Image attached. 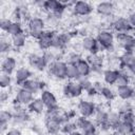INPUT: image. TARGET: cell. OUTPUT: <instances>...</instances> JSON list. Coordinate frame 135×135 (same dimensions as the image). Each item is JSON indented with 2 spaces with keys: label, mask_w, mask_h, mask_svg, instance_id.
I'll use <instances>...</instances> for the list:
<instances>
[{
  "label": "cell",
  "mask_w": 135,
  "mask_h": 135,
  "mask_svg": "<svg viewBox=\"0 0 135 135\" xmlns=\"http://www.w3.org/2000/svg\"><path fill=\"white\" fill-rule=\"evenodd\" d=\"M45 32V20L40 17H32L26 22V33L34 39H38Z\"/></svg>",
  "instance_id": "6da1fadb"
},
{
  "label": "cell",
  "mask_w": 135,
  "mask_h": 135,
  "mask_svg": "<svg viewBox=\"0 0 135 135\" xmlns=\"http://www.w3.org/2000/svg\"><path fill=\"white\" fill-rule=\"evenodd\" d=\"M75 122L77 126V130L80 131L83 135H99L97 126L89 118L78 116L75 119Z\"/></svg>",
  "instance_id": "7a4b0ae2"
},
{
  "label": "cell",
  "mask_w": 135,
  "mask_h": 135,
  "mask_svg": "<svg viewBox=\"0 0 135 135\" xmlns=\"http://www.w3.org/2000/svg\"><path fill=\"white\" fill-rule=\"evenodd\" d=\"M68 7L62 3V1H57V0H46L43 3L42 9L45 11L47 14H52L58 19L63 15Z\"/></svg>",
  "instance_id": "3957f363"
},
{
  "label": "cell",
  "mask_w": 135,
  "mask_h": 135,
  "mask_svg": "<svg viewBox=\"0 0 135 135\" xmlns=\"http://www.w3.org/2000/svg\"><path fill=\"white\" fill-rule=\"evenodd\" d=\"M66 66H68V63L65 61L58 59V60H55L54 62H52L51 64H49L47 70H49V73L55 79L63 80V79H66V77H65Z\"/></svg>",
  "instance_id": "277c9868"
},
{
  "label": "cell",
  "mask_w": 135,
  "mask_h": 135,
  "mask_svg": "<svg viewBox=\"0 0 135 135\" xmlns=\"http://www.w3.org/2000/svg\"><path fill=\"white\" fill-rule=\"evenodd\" d=\"M98 43L104 51H112L115 44V36L112 31L109 30H103L100 31L96 37Z\"/></svg>",
  "instance_id": "5b68a950"
},
{
  "label": "cell",
  "mask_w": 135,
  "mask_h": 135,
  "mask_svg": "<svg viewBox=\"0 0 135 135\" xmlns=\"http://www.w3.org/2000/svg\"><path fill=\"white\" fill-rule=\"evenodd\" d=\"M62 93L66 98H78L83 94V90L77 80H69L62 89Z\"/></svg>",
  "instance_id": "8992f818"
},
{
  "label": "cell",
  "mask_w": 135,
  "mask_h": 135,
  "mask_svg": "<svg viewBox=\"0 0 135 135\" xmlns=\"http://www.w3.org/2000/svg\"><path fill=\"white\" fill-rule=\"evenodd\" d=\"M115 41L124 52H135V38L130 34H116Z\"/></svg>",
  "instance_id": "52a82bcc"
},
{
  "label": "cell",
  "mask_w": 135,
  "mask_h": 135,
  "mask_svg": "<svg viewBox=\"0 0 135 135\" xmlns=\"http://www.w3.org/2000/svg\"><path fill=\"white\" fill-rule=\"evenodd\" d=\"M71 40V34L70 33H58L53 31L52 34V49H55L57 51H62L69 41Z\"/></svg>",
  "instance_id": "ba28073f"
},
{
  "label": "cell",
  "mask_w": 135,
  "mask_h": 135,
  "mask_svg": "<svg viewBox=\"0 0 135 135\" xmlns=\"http://www.w3.org/2000/svg\"><path fill=\"white\" fill-rule=\"evenodd\" d=\"M81 49L89 52V54H95V53H101L104 50L100 46L98 43L96 37L93 36H85L81 40Z\"/></svg>",
  "instance_id": "9c48e42d"
},
{
  "label": "cell",
  "mask_w": 135,
  "mask_h": 135,
  "mask_svg": "<svg viewBox=\"0 0 135 135\" xmlns=\"http://www.w3.org/2000/svg\"><path fill=\"white\" fill-rule=\"evenodd\" d=\"M97 105L91 100H80L77 104V113L81 117H93L96 112Z\"/></svg>",
  "instance_id": "30bf717a"
},
{
  "label": "cell",
  "mask_w": 135,
  "mask_h": 135,
  "mask_svg": "<svg viewBox=\"0 0 135 135\" xmlns=\"http://www.w3.org/2000/svg\"><path fill=\"white\" fill-rule=\"evenodd\" d=\"M27 62L31 68H33L34 70H36L38 72H42L49 66V63L46 62L43 55H38L36 53H32L28 55Z\"/></svg>",
  "instance_id": "8fae6325"
},
{
  "label": "cell",
  "mask_w": 135,
  "mask_h": 135,
  "mask_svg": "<svg viewBox=\"0 0 135 135\" xmlns=\"http://www.w3.org/2000/svg\"><path fill=\"white\" fill-rule=\"evenodd\" d=\"M111 25H112V28L116 32V34H130L133 28L129 23L128 19L124 17L115 18L112 21Z\"/></svg>",
  "instance_id": "7c38bea8"
},
{
  "label": "cell",
  "mask_w": 135,
  "mask_h": 135,
  "mask_svg": "<svg viewBox=\"0 0 135 135\" xmlns=\"http://www.w3.org/2000/svg\"><path fill=\"white\" fill-rule=\"evenodd\" d=\"M35 95L33 94V93H31L30 91H27V90H25L24 88H22V86H20L17 91H16V94H15V102H17V103H19V104H21V105H28L32 101H33V99L35 98L34 97Z\"/></svg>",
  "instance_id": "4fadbf2b"
},
{
  "label": "cell",
  "mask_w": 135,
  "mask_h": 135,
  "mask_svg": "<svg viewBox=\"0 0 135 135\" xmlns=\"http://www.w3.org/2000/svg\"><path fill=\"white\" fill-rule=\"evenodd\" d=\"M85 59L90 63V65L92 68V74L93 73H101V69H102V65H103L104 57L100 53L89 54Z\"/></svg>",
  "instance_id": "5bb4252c"
},
{
  "label": "cell",
  "mask_w": 135,
  "mask_h": 135,
  "mask_svg": "<svg viewBox=\"0 0 135 135\" xmlns=\"http://www.w3.org/2000/svg\"><path fill=\"white\" fill-rule=\"evenodd\" d=\"M21 86L24 88L25 90L30 91L34 95H36L38 93H41L43 90H45V82L41 81V80H38V79L31 78L27 81H25Z\"/></svg>",
  "instance_id": "9a60e30c"
},
{
  "label": "cell",
  "mask_w": 135,
  "mask_h": 135,
  "mask_svg": "<svg viewBox=\"0 0 135 135\" xmlns=\"http://www.w3.org/2000/svg\"><path fill=\"white\" fill-rule=\"evenodd\" d=\"M73 13L76 16H89L93 12V6L86 1H76L72 7Z\"/></svg>",
  "instance_id": "2e32d148"
},
{
  "label": "cell",
  "mask_w": 135,
  "mask_h": 135,
  "mask_svg": "<svg viewBox=\"0 0 135 135\" xmlns=\"http://www.w3.org/2000/svg\"><path fill=\"white\" fill-rule=\"evenodd\" d=\"M116 94H117V96H118L121 100L129 101V100L135 99V89H134L131 84L118 86V88L116 89Z\"/></svg>",
  "instance_id": "e0dca14e"
},
{
  "label": "cell",
  "mask_w": 135,
  "mask_h": 135,
  "mask_svg": "<svg viewBox=\"0 0 135 135\" xmlns=\"http://www.w3.org/2000/svg\"><path fill=\"white\" fill-rule=\"evenodd\" d=\"M1 71L3 74L11 75L17 71V60L13 56H6L1 63Z\"/></svg>",
  "instance_id": "ac0fdd59"
},
{
  "label": "cell",
  "mask_w": 135,
  "mask_h": 135,
  "mask_svg": "<svg viewBox=\"0 0 135 135\" xmlns=\"http://www.w3.org/2000/svg\"><path fill=\"white\" fill-rule=\"evenodd\" d=\"M52 34H53V31H45L37 39V45L40 50L46 52L52 49Z\"/></svg>",
  "instance_id": "d6986e66"
},
{
  "label": "cell",
  "mask_w": 135,
  "mask_h": 135,
  "mask_svg": "<svg viewBox=\"0 0 135 135\" xmlns=\"http://www.w3.org/2000/svg\"><path fill=\"white\" fill-rule=\"evenodd\" d=\"M44 127L50 135H58L61 133V122L55 118H44Z\"/></svg>",
  "instance_id": "ffe728a7"
},
{
  "label": "cell",
  "mask_w": 135,
  "mask_h": 135,
  "mask_svg": "<svg viewBox=\"0 0 135 135\" xmlns=\"http://www.w3.org/2000/svg\"><path fill=\"white\" fill-rule=\"evenodd\" d=\"M32 77V72L28 68H25V66H20L19 69H17V71L15 72V81H16V84H19L20 86L25 82L27 81L28 79H31Z\"/></svg>",
  "instance_id": "44dd1931"
},
{
  "label": "cell",
  "mask_w": 135,
  "mask_h": 135,
  "mask_svg": "<svg viewBox=\"0 0 135 135\" xmlns=\"http://www.w3.org/2000/svg\"><path fill=\"white\" fill-rule=\"evenodd\" d=\"M118 72H119L118 73V77H117V80L115 82L116 88L130 84V78H131L132 75H131V72H130L129 68L120 66L119 70H118Z\"/></svg>",
  "instance_id": "7402d4cb"
},
{
  "label": "cell",
  "mask_w": 135,
  "mask_h": 135,
  "mask_svg": "<svg viewBox=\"0 0 135 135\" xmlns=\"http://www.w3.org/2000/svg\"><path fill=\"white\" fill-rule=\"evenodd\" d=\"M40 99L42 100V102L44 103L45 108H52V107H56L58 105L57 104V98L56 96L54 95L53 92H51L50 90H43L41 93H40Z\"/></svg>",
  "instance_id": "603a6c76"
},
{
  "label": "cell",
  "mask_w": 135,
  "mask_h": 135,
  "mask_svg": "<svg viewBox=\"0 0 135 135\" xmlns=\"http://www.w3.org/2000/svg\"><path fill=\"white\" fill-rule=\"evenodd\" d=\"M27 110L31 114H37V115H40V114H43L46 110L44 103L42 102V100L40 99V97L38 98H34L33 101L27 105Z\"/></svg>",
  "instance_id": "cb8c5ba5"
},
{
  "label": "cell",
  "mask_w": 135,
  "mask_h": 135,
  "mask_svg": "<svg viewBox=\"0 0 135 135\" xmlns=\"http://www.w3.org/2000/svg\"><path fill=\"white\" fill-rule=\"evenodd\" d=\"M118 70L116 69H107L102 71V79L108 85H115V82L118 77Z\"/></svg>",
  "instance_id": "d4e9b609"
},
{
  "label": "cell",
  "mask_w": 135,
  "mask_h": 135,
  "mask_svg": "<svg viewBox=\"0 0 135 135\" xmlns=\"http://www.w3.org/2000/svg\"><path fill=\"white\" fill-rule=\"evenodd\" d=\"M115 9L114 3L110 1H102L96 5V11L102 16H111Z\"/></svg>",
  "instance_id": "484cf974"
},
{
  "label": "cell",
  "mask_w": 135,
  "mask_h": 135,
  "mask_svg": "<svg viewBox=\"0 0 135 135\" xmlns=\"http://www.w3.org/2000/svg\"><path fill=\"white\" fill-rule=\"evenodd\" d=\"M76 68L78 70V73H79L80 77H89L92 74V68H91L90 63L86 61V59L81 58L77 62Z\"/></svg>",
  "instance_id": "4316f807"
},
{
  "label": "cell",
  "mask_w": 135,
  "mask_h": 135,
  "mask_svg": "<svg viewBox=\"0 0 135 135\" xmlns=\"http://www.w3.org/2000/svg\"><path fill=\"white\" fill-rule=\"evenodd\" d=\"M108 113L109 112L105 111L104 109L97 107L96 112L94 114V122L97 126V128L108 122Z\"/></svg>",
  "instance_id": "83f0119b"
},
{
  "label": "cell",
  "mask_w": 135,
  "mask_h": 135,
  "mask_svg": "<svg viewBox=\"0 0 135 135\" xmlns=\"http://www.w3.org/2000/svg\"><path fill=\"white\" fill-rule=\"evenodd\" d=\"M120 66L130 68L133 63H135V52H123L119 56Z\"/></svg>",
  "instance_id": "f1b7e54d"
},
{
  "label": "cell",
  "mask_w": 135,
  "mask_h": 135,
  "mask_svg": "<svg viewBox=\"0 0 135 135\" xmlns=\"http://www.w3.org/2000/svg\"><path fill=\"white\" fill-rule=\"evenodd\" d=\"M11 42H12L13 47H15V49L23 47L25 45V43H26V35H25V33H21V34L12 36L11 37Z\"/></svg>",
  "instance_id": "f546056e"
},
{
  "label": "cell",
  "mask_w": 135,
  "mask_h": 135,
  "mask_svg": "<svg viewBox=\"0 0 135 135\" xmlns=\"http://www.w3.org/2000/svg\"><path fill=\"white\" fill-rule=\"evenodd\" d=\"M21 33H24L23 31V25L21 22H17V21H12L8 30L6 31V35L12 37V36H15V35H18V34H21Z\"/></svg>",
  "instance_id": "4dcf8cb0"
},
{
  "label": "cell",
  "mask_w": 135,
  "mask_h": 135,
  "mask_svg": "<svg viewBox=\"0 0 135 135\" xmlns=\"http://www.w3.org/2000/svg\"><path fill=\"white\" fill-rule=\"evenodd\" d=\"M14 118V113L8 110H2L0 112V126H6L8 127L9 123H12V120Z\"/></svg>",
  "instance_id": "1f68e13d"
},
{
  "label": "cell",
  "mask_w": 135,
  "mask_h": 135,
  "mask_svg": "<svg viewBox=\"0 0 135 135\" xmlns=\"http://www.w3.org/2000/svg\"><path fill=\"white\" fill-rule=\"evenodd\" d=\"M120 121H121V119H120V114L118 111L117 112L116 111H110L108 113V123L112 127V130L115 129L119 124Z\"/></svg>",
  "instance_id": "d6a6232c"
},
{
  "label": "cell",
  "mask_w": 135,
  "mask_h": 135,
  "mask_svg": "<svg viewBox=\"0 0 135 135\" xmlns=\"http://www.w3.org/2000/svg\"><path fill=\"white\" fill-rule=\"evenodd\" d=\"M75 131H78L75 120H69L61 124V133L64 135H70Z\"/></svg>",
  "instance_id": "836d02e7"
},
{
  "label": "cell",
  "mask_w": 135,
  "mask_h": 135,
  "mask_svg": "<svg viewBox=\"0 0 135 135\" xmlns=\"http://www.w3.org/2000/svg\"><path fill=\"white\" fill-rule=\"evenodd\" d=\"M134 124L133 123H130V122H126V121H120L119 124L115 128L116 130L120 131L123 135H131L132 132H133V129H134ZM113 129V130H115Z\"/></svg>",
  "instance_id": "e575fe53"
},
{
  "label": "cell",
  "mask_w": 135,
  "mask_h": 135,
  "mask_svg": "<svg viewBox=\"0 0 135 135\" xmlns=\"http://www.w3.org/2000/svg\"><path fill=\"white\" fill-rule=\"evenodd\" d=\"M65 77L69 80H78L80 78V75H79L78 70H77L75 64H68Z\"/></svg>",
  "instance_id": "d590c367"
},
{
  "label": "cell",
  "mask_w": 135,
  "mask_h": 135,
  "mask_svg": "<svg viewBox=\"0 0 135 135\" xmlns=\"http://www.w3.org/2000/svg\"><path fill=\"white\" fill-rule=\"evenodd\" d=\"M13 45H12V42H11V38L8 39V36H2L1 39H0V51L2 54H5V53H8L11 52Z\"/></svg>",
  "instance_id": "8d00e7d4"
},
{
  "label": "cell",
  "mask_w": 135,
  "mask_h": 135,
  "mask_svg": "<svg viewBox=\"0 0 135 135\" xmlns=\"http://www.w3.org/2000/svg\"><path fill=\"white\" fill-rule=\"evenodd\" d=\"M100 95H101L105 100H108V101L114 100V99H115V97L117 96L116 91H114L110 85H104V88H103V90L101 91Z\"/></svg>",
  "instance_id": "74e56055"
},
{
  "label": "cell",
  "mask_w": 135,
  "mask_h": 135,
  "mask_svg": "<svg viewBox=\"0 0 135 135\" xmlns=\"http://www.w3.org/2000/svg\"><path fill=\"white\" fill-rule=\"evenodd\" d=\"M77 81L79 82L83 92H89L93 88V81L90 79V77H80Z\"/></svg>",
  "instance_id": "f35d334b"
},
{
  "label": "cell",
  "mask_w": 135,
  "mask_h": 135,
  "mask_svg": "<svg viewBox=\"0 0 135 135\" xmlns=\"http://www.w3.org/2000/svg\"><path fill=\"white\" fill-rule=\"evenodd\" d=\"M12 82H13V78L11 75H7V74H1V77H0V86L2 88V90H5V89H9L11 85H12Z\"/></svg>",
  "instance_id": "ab89813d"
},
{
  "label": "cell",
  "mask_w": 135,
  "mask_h": 135,
  "mask_svg": "<svg viewBox=\"0 0 135 135\" xmlns=\"http://www.w3.org/2000/svg\"><path fill=\"white\" fill-rule=\"evenodd\" d=\"M120 114V119L121 121H126V122H130V123H135V113L133 111H129V112H123V113H119Z\"/></svg>",
  "instance_id": "60d3db41"
},
{
  "label": "cell",
  "mask_w": 135,
  "mask_h": 135,
  "mask_svg": "<svg viewBox=\"0 0 135 135\" xmlns=\"http://www.w3.org/2000/svg\"><path fill=\"white\" fill-rule=\"evenodd\" d=\"M81 59V56L78 54V52H71L66 55V63L68 64H77V62Z\"/></svg>",
  "instance_id": "b9f144b4"
},
{
  "label": "cell",
  "mask_w": 135,
  "mask_h": 135,
  "mask_svg": "<svg viewBox=\"0 0 135 135\" xmlns=\"http://www.w3.org/2000/svg\"><path fill=\"white\" fill-rule=\"evenodd\" d=\"M129 111H133V107H132V104L130 103V101L123 100L122 103L119 105L118 112H119V113H123V112H129Z\"/></svg>",
  "instance_id": "7bdbcfd3"
},
{
  "label": "cell",
  "mask_w": 135,
  "mask_h": 135,
  "mask_svg": "<svg viewBox=\"0 0 135 135\" xmlns=\"http://www.w3.org/2000/svg\"><path fill=\"white\" fill-rule=\"evenodd\" d=\"M11 23H12V20L11 19H8V18H2L0 20V27H1V30L4 33H6V31L8 30V27L11 25Z\"/></svg>",
  "instance_id": "ee69618b"
},
{
  "label": "cell",
  "mask_w": 135,
  "mask_h": 135,
  "mask_svg": "<svg viewBox=\"0 0 135 135\" xmlns=\"http://www.w3.org/2000/svg\"><path fill=\"white\" fill-rule=\"evenodd\" d=\"M103 88H104V84L102 82H100V81H94L93 82V89L97 93V95H100V93L103 90Z\"/></svg>",
  "instance_id": "f6af8a7d"
},
{
  "label": "cell",
  "mask_w": 135,
  "mask_h": 135,
  "mask_svg": "<svg viewBox=\"0 0 135 135\" xmlns=\"http://www.w3.org/2000/svg\"><path fill=\"white\" fill-rule=\"evenodd\" d=\"M4 135H22V132H21V130H20L19 128L12 127V128H9V129L6 131V133H5Z\"/></svg>",
  "instance_id": "bcb514c9"
},
{
  "label": "cell",
  "mask_w": 135,
  "mask_h": 135,
  "mask_svg": "<svg viewBox=\"0 0 135 135\" xmlns=\"http://www.w3.org/2000/svg\"><path fill=\"white\" fill-rule=\"evenodd\" d=\"M8 97H9L8 89H7V91L2 90V92H1V94H0V100H1V102H5V101H7V100H8Z\"/></svg>",
  "instance_id": "7dc6e473"
},
{
  "label": "cell",
  "mask_w": 135,
  "mask_h": 135,
  "mask_svg": "<svg viewBox=\"0 0 135 135\" xmlns=\"http://www.w3.org/2000/svg\"><path fill=\"white\" fill-rule=\"evenodd\" d=\"M127 19H128L129 23L131 24V26H132V27H135V12L130 13V14L128 15Z\"/></svg>",
  "instance_id": "c3c4849f"
},
{
  "label": "cell",
  "mask_w": 135,
  "mask_h": 135,
  "mask_svg": "<svg viewBox=\"0 0 135 135\" xmlns=\"http://www.w3.org/2000/svg\"><path fill=\"white\" fill-rule=\"evenodd\" d=\"M129 70H130V72H131V75H132V76H135V63H133V64L129 68Z\"/></svg>",
  "instance_id": "681fc988"
},
{
  "label": "cell",
  "mask_w": 135,
  "mask_h": 135,
  "mask_svg": "<svg viewBox=\"0 0 135 135\" xmlns=\"http://www.w3.org/2000/svg\"><path fill=\"white\" fill-rule=\"evenodd\" d=\"M130 84L135 89V76H131V78H130Z\"/></svg>",
  "instance_id": "f907efd6"
},
{
  "label": "cell",
  "mask_w": 135,
  "mask_h": 135,
  "mask_svg": "<svg viewBox=\"0 0 135 135\" xmlns=\"http://www.w3.org/2000/svg\"><path fill=\"white\" fill-rule=\"evenodd\" d=\"M111 135H123V134L120 131H118V130L115 129V130H112V134Z\"/></svg>",
  "instance_id": "816d5d0a"
},
{
  "label": "cell",
  "mask_w": 135,
  "mask_h": 135,
  "mask_svg": "<svg viewBox=\"0 0 135 135\" xmlns=\"http://www.w3.org/2000/svg\"><path fill=\"white\" fill-rule=\"evenodd\" d=\"M70 135H83L80 131H75L74 133H72V134H70Z\"/></svg>",
  "instance_id": "f5cc1de1"
},
{
  "label": "cell",
  "mask_w": 135,
  "mask_h": 135,
  "mask_svg": "<svg viewBox=\"0 0 135 135\" xmlns=\"http://www.w3.org/2000/svg\"><path fill=\"white\" fill-rule=\"evenodd\" d=\"M131 35H132V36H133V37L135 38V27H133V28H132V32H131Z\"/></svg>",
  "instance_id": "db71d44e"
},
{
  "label": "cell",
  "mask_w": 135,
  "mask_h": 135,
  "mask_svg": "<svg viewBox=\"0 0 135 135\" xmlns=\"http://www.w3.org/2000/svg\"><path fill=\"white\" fill-rule=\"evenodd\" d=\"M131 135H135V127H134V129H133V132H132V134Z\"/></svg>",
  "instance_id": "11a10c76"
},
{
  "label": "cell",
  "mask_w": 135,
  "mask_h": 135,
  "mask_svg": "<svg viewBox=\"0 0 135 135\" xmlns=\"http://www.w3.org/2000/svg\"><path fill=\"white\" fill-rule=\"evenodd\" d=\"M134 126H135V123H134Z\"/></svg>",
  "instance_id": "9f6ffc18"
}]
</instances>
